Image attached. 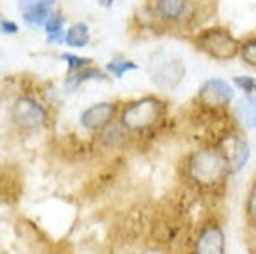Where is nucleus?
I'll return each mask as SVG.
<instances>
[{"label": "nucleus", "mask_w": 256, "mask_h": 254, "mask_svg": "<svg viewBox=\"0 0 256 254\" xmlns=\"http://www.w3.org/2000/svg\"><path fill=\"white\" fill-rule=\"evenodd\" d=\"M62 60L67 62V65H69V74H74V72L86 69V67H91L90 58H80L74 56V54H62Z\"/></svg>", "instance_id": "obj_17"}, {"label": "nucleus", "mask_w": 256, "mask_h": 254, "mask_svg": "<svg viewBox=\"0 0 256 254\" xmlns=\"http://www.w3.org/2000/svg\"><path fill=\"white\" fill-rule=\"evenodd\" d=\"M197 98L206 108H228L230 102L234 100V88L228 82L221 80V78H212V80H208V82L200 86Z\"/></svg>", "instance_id": "obj_6"}, {"label": "nucleus", "mask_w": 256, "mask_h": 254, "mask_svg": "<svg viewBox=\"0 0 256 254\" xmlns=\"http://www.w3.org/2000/svg\"><path fill=\"white\" fill-rule=\"evenodd\" d=\"M10 119L20 130H39L48 122L46 108L34 96L22 95L13 100L10 108Z\"/></svg>", "instance_id": "obj_4"}, {"label": "nucleus", "mask_w": 256, "mask_h": 254, "mask_svg": "<svg viewBox=\"0 0 256 254\" xmlns=\"http://www.w3.org/2000/svg\"><path fill=\"white\" fill-rule=\"evenodd\" d=\"M186 72V67L182 64V60L166 52H158L152 56L150 62V76L156 88L164 91H171L182 82Z\"/></svg>", "instance_id": "obj_5"}, {"label": "nucleus", "mask_w": 256, "mask_h": 254, "mask_svg": "<svg viewBox=\"0 0 256 254\" xmlns=\"http://www.w3.org/2000/svg\"><path fill=\"white\" fill-rule=\"evenodd\" d=\"M230 172V160L219 146H206L195 150L186 160L188 178L198 188H212L221 184Z\"/></svg>", "instance_id": "obj_1"}, {"label": "nucleus", "mask_w": 256, "mask_h": 254, "mask_svg": "<svg viewBox=\"0 0 256 254\" xmlns=\"http://www.w3.org/2000/svg\"><path fill=\"white\" fill-rule=\"evenodd\" d=\"M166 104L158 96H143L121 110L119 124L126 132H145L162 119Z\"/></svg>", "instance_id": "obj_2"}, {"label": "nucleus", "mask_w": 256, "mask_h": 254, "mask_svg": "<svg viewBox=\"0 0 256 254\" xmlns=\"http://www.w3.org/2000/svg\"><path fill=\"white\" fill-rule=\"evenodd\" d=\"M195 44L198 50L206 52L208 56L219 62L232 60L240 54V46L236 38L224 28H208L204 32H200L195 38Z\"/></svg>", "instance_id": "obj_3"}, {"label": "nucleus", "mask_w": 256, "mask_h": 254, "mask_svg": "<svg viewBox=\"0 0 256 254\" xmlns=\"http://www.w3.org/2000/svg\"><path fill=\"white\" fill-rule=\"evenodd\" d=\"M190 0H154V13L164 22H180L188 15Z\"/></svg>", "instance_id": "obj_9"}, {"label": "nucleus", "mask_w": 256, "mask_h": 254, "mask_svg": "<svg viewBox=\"0 0 256 254\" xmlns=\"http://www.w3.org/2000/svg\"><path fill=\"white\" fill-rule=\"evenodd\" d=\"M56 0H19L20 12H34V10H50Z\"/></svg>", "instance_id": "obj_20"}, {"label": "nucleus", "mask_w": 256, "mask_h": 254, "mask_svg": "<svg viewBox=\"0 0 256 254\" xmlns=\"http://www.w3.org/2000/svg\"><path fill=\"white\" fill-rule=\"evenodd\" d=\"M104 78L106 76H104L102 70L93 69V67H86V69L78 70L74 74H69L65 86H67L69 91H74V89H76L78 86H82L84 82H90V80H104Z\"/></svg>", "instance_id": "obj_13"}, {"label": "nucleus", "mask_w": 256, "mask_h": 254, "mask_svg": "<svg viewBox=\"0 0 256 254\" xmlns=\"http://www.w3.org/2000/svg\"><path fill=\"white\" fill-rule=\"evenodd\" d=\"M136 69H138V65L132 64V62H128V60H114V62L108 64L110 74H114L116 78L124 76L128 70H136Z\"/></svg>", "instance_id": "obj_16"}, {"label": "nucleus", "mask_w": 256, "mask_h": 254, "mask_svg": "<svg viewBox=\"0 0 256 254\" xmlns=\"http://www.w3.org/2000/svg\"><path fill=\"white\" fill-rule=\"evenodd\" d=\"M224 152H226V156L230 160L232 172H238L242 167H245L247 162H249L250 148L245 140H234L230 145V150H224Z\"/></svg>", "instance_id": "obj_10"}, {"label": "nucleus", "mask_w": 256, "mask_h": 254, "mask_svg": "<svg viewBox=\"0 0 256 254\" xmlns=\"http://www.w3.org/2000/svg\"><path fill=\"white\" fill-rule=\"evenodd\" d=\"M240 58L245 65L249 67H256V38L247 39L245 43H242L240 46Z\"/></svg>", "instance_id": "obj_15"}, {"label": "nucleus", "mask_w": 256, "mask_h": 254, "mask_svg": "<svg viewBox=\"0 0 256 254\" xmlns=\"http://www.w3.org/2000/svg\"><path fill=\"white\" fill-rule=\"evenodd\" d=\"M117 115L116 102H96L80 114V124L90 132H100L114 122Z\"/></svg>", "instance_id": "obj_7"}, {"label": "nucleus", "mask_w": 256, "mask_h": 254, "mask_svg": "<svg viewBox=\"0 0 256 254\" xmlns=\"http://www.w3.org/2000/svg\"><path fill=\"white\" fill-rule=\"evenodd\" d=\"M224 248H226V238L221 224L206 222L195 238L193 254H224Z\"/></svg>", "instance_id": "obj_8"}, {"label": "nucleus", "mask_w": 256, "mask_h": 254, "mask_svg": "<svg viewBox=\"0 0 256 254\" xmlns=\"http://www.w3.org/2000/svg\"><path fill=\"white\" fill-rule=\"evenodd\" d=\"M45 28H46V41L48 43H62V41H65L64 17L62 15L50 17V20L45 24Z\"/></svg>", "instance_id": "obj_14"}, {"label": "nucleus", "mask_w": 256, "mask_h": 254, "mask_svg": "<svg viewBox=\"0 0 256 254\" xmlns=\"http://www.w3.org/2000/svg\"><path fill=\"white\" fill-rule=\"evenodd\" d=\"M0 28H2V32H4V34H17V32H19V26L15 24L13 20H8V19H2V22H0Z\"/></svg>", "instance_id": "obj_22"}, {"label": "nucleus", "mask_w": 256, "mask_h": 254, "mask_svg": "<svg viewBox=\"0 0 256 254\" xmlns=\"http://www.w3.org/2000/svg\"><path fill=\"white\" fill-rule=\"evenodd\" d=\"M100 4H102V6H112L114 0H100Z\"/></svg>", "instance_id": "obj_23"}, {"label": "nucleus", "mask_w": 256, "mask_h": 254, "mask_svg": "<svg viewBox=\"0 0 256 254\" xmlns=\"http://www.w3.org/2000/svg\"><path fill=\"white\" fill-rule=\"evenodd\" d=\"M254 93H256V89H254Z\"/></svg>", "instance_id": "obj_24"}, {"label": "nucleus", "mask_w": 256, "mask_h": 254, "mask_svg": "<svg viewBox=\"0 0 256 254\" xmlns=\"http://www.w3.org/2000/svg\"><path fill=\"white\" fill-rule=\"evenodd\" d=\"M88 43H90V28L84 22L72 24L65 32V44L70 48H84Z\"/></svg>", "instance_id": "obj_12"}, {"label": "nucleus", "mask_w": 256, "mask_h": 254, "mask_svg": "<svg viewBox=\"0 0 256 254\" xmlns=\"http://www.w3.org/2000/svg\"><path fill=\"white\" fill-rule=\"evenodd\" d=\"M238 117L245 128L254 130L256 128V96L245 95L238 104Z\"/></svg>", "instance_id": "obj_11"}, {"label": "nucleus", "mask_w": 256, "mask_h": 254, "mask_svg": "<svg viewBox=\"0 0 256 254\" xmlns=\"http://www.w3.org/2000/svg\"><path fill=\"white\" fill-rule=\"evenodd\" d=\"M245 216L250 222H256V180L250 184L245 198Z\"/></svg>", "instance_id": "obj_19"}, {"label": "nucleus", "mask_w": 256, "mask_h": 254, "mask_svg": "<svg viewBox=\"0 0 256 254\" xmlns=\"http://www.w3.org/2000/svg\"><path fill=\"white\" fill-rule=\"evenodd\" d=\"M50 10H34L24 13V20L30 26H43L50 20Z\"/></svg>", "instance_id": "obj_18"}, {"label": "nucleus", "mask_w": 256, "mask_h": 254, "mask_svg": "<svg viewBox=\"0 0 256 254\" xmlns=\"http://www.w3.org/2000/svg\"><path fill=\"white\" fill-rule=\"evenodd\" d=\"M234 84H236L238 89H242L245 95H252L256 89V80L250 76H236L234 78Z\"/></svg>", "instance_id": "obj_21"}]
</instances>
